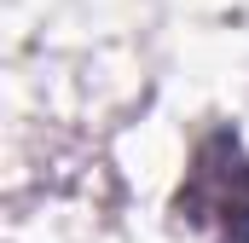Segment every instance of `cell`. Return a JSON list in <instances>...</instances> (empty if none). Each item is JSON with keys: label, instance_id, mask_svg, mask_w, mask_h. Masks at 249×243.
<instances>
[{"label": "cell", "instance_id": "1", "mask_svg": "<svg viewBox=\"0 0 249 243\" xmlns=\"http://www.w3.org/2000/svg\"><path fill=\"white\" fill-rule=\"evenodd\" d=\"M174 214L209 243H249V151L238 133L214 127L209 139H197L174 191Z\"/></svg>", "mask_w": 249, "mask_h": 243}]
</instances>
